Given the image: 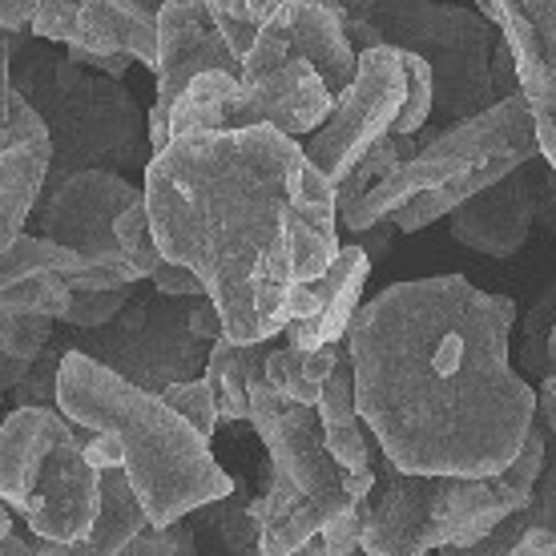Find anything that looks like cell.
Segmentation results:
<instances>
[{"label": "cell", "mask_w": 556, "mask_h": 556, "mask_svg": "<svg viewBox=\"0 0 556 556\" xmlns=\"http://www.w3.org/2000/svg\"><path fill=\"white\" fill-rule=\"evenodd\" d=\"M13 93L37 110L49 134V174L41 194L81 169L146 174L150 166L153 146L134 93L113 77L73 65L65 49H21L13 56Z\"/></svg>", "instance_id": "277c9868"}, {"label": "cell", "mask_w": 556, "mask_h": 556, "mask_svg": "<svg viewBox=\"0 0 556 556\" xmlns=\"http://www.w3.org/2000/svg\"><path fill=\"white\" fill-rule=\"evenodd\" d=\"M235 73H198L169 110V141L190 138V134H223L226 101L235 93Z\"/></svg>", "instance_id": "4316f807"}, {"label": "cell", "mask_w": 556, "mask_h": 556, "mask_svg": "<svg viewBox=\"0 0 556 556\" xmlns=\"http://www.w3.org/2000/svg\"><path fill=\"white\" fill-rule=\"evenodd\" d=\"M395 235H400V230L391 226V218H379L376 226L359 230V242H355V247H359V251L367 254V258H371V266H376V258H383V254H388L391 238H395Z\"/></svg>", "instance_id": "7bdbcfd3"}, {"label": "cell", "mask_w": 556, "mask_h": 556, "mask_svg": "<svg viewBox=\"0 0 556 556\" xmlns=\"http://www.w3.org/2000/svg\"><path fill=\"white\" fill-rule=\"evenodd\" d=\"M41 0H0V28L9 33H25L33 13H37Z\"/></svg>", "instance_id": "ee69618b"}, {"label": "cell", "mask_w": 556, "mask_h": 556, "mask_svg": "<svg viewBox=\"0 0 556 556\" xmlns=\"http://www.w3.org/2000/svg\"><path fill=\"white\" fill-rule=\"evenodd\" d=\"M544 214V174L532 169V162L516 166L488 190L459 202L452 218V238L488 258H513L529 242L532 226Z\"/></svg>", "instance_id": "e0dca14e"}, {"label": "cell", "mask_w": 556, "mask_h": 556, "mask_svg": "<svg viewBox=\"0 0 556 556\" xmlns=\"http://www.w3.org/2000/svg\"><path fill=\"white\" fill-rule=\"evenodd\" d=\"M190 331H194L202 343L223 339V315H218V306L210 303L206 294H198L194 303H190Z\"/></svg>", "instance_id": "b9f144b4"}, {"label": "cell", "mask_w": 556, "mask_h": 556, "mask_svg": "<svg viewBox=\"0 0 556 556\" xmlns=\"http://www.w3.org/2000/svg\"><path fill=\"white\" fill-rule=\"evenodd\" d=\"M343 355V343H331V348L319 351H299V348H275L263 363V379L266 388L282 395L287 404H303L315 407L319 404V391L327 383V376L334 371V363Z\"/></svg>", "instance_id": "484cf974"}, {"label": "cell", "mask_w": 556, "mask_h": 556, "mask_svg": "<svg viewBox=\"0 0 556 556\" xmlns=\"http://www.w3.org/2000/svg\"><path fill=\"white\" fill-rule=\"evenodd\" d=\"M242 73V61L218 33L214 16L206 13L202 0H169L157 9V98L146 113V134H150L153 153L169 146V110L186 85L198 73Z\"/></svg>", "instance_id": "8fae6325"}, {"label": "cell", "mask_w": 556, "mask_h": 556, "mask_svg": "<svg viewBox=\"0 0 556 556\" xmlns=\"http://www.w3.org/2000/svg\"><path fill=\"white\" fill-rule=\"evenodd\" d=\"M440 476L400 472L391 459L379 456L376 488L367 496V520H363L359 553L367 556H431L435 532H431V501H435Z\"/></svg>", "instance_id": "ac0fdd59"}, {"label": "cell", "mask_w": 556, "mask_h": 556, "mask_svg": "<svg viewBox=\"0 0 556 556\" xmlns=\"http://www.w3.org/2000/svg\"><path fill=\"white\" fill-rule=\"evenodd\" d=\"M334 98L306 61H282L270 70L242 73L226 101L223 129H278L287 138H306L327 122Z\"/></svg>", "instance_id": "2e32d148"}, {"label": "cell", "mask_w": 556, "mask_h": 556, "mask_svg": "<svg viewBox=\"0 0 556 556\" xmlns=\"http://www.w3.org/2000/svg\"><path fill=\"white\" fill-rule=\"evenodd\" d=\"M141 186L126 174H110V169H81L65 178L56 190L41 194L37 202V235L70 247V251L98 258V263H126V254L113 238L117 214L141 202Z\"/></svg>", "instance_id": "4fadbf2b"}, {"label": "cell", "mask_w": 556, "mask_h": 556, "mask_svg": "<svg viewBox=\"0 0 556 556\" xmlns=\"http://www.w3.org/2000/svg\"><path fill=\"white\" fill-rule=\"evenodd\" d=\"M0 501L37 541L70 544L101 513V472L85 459V428L56 407H16L0 424Z\"/></svg>", "instance_id": "8992f818"}, {"label": "cell", "mask_w": 556, "mask_h": 556, "mask_svg": "<svg viewBox=\"0 0 556 556\" xmlns=\"http://www.w3.org/2000/svg\"><path fill=\"white\" fill-rule=\"evenodd\" d=\"M49 174V141H16L0 150V254L25 235V223L37 214Z\"/></svg>", "instance_id": "7402d4cb"}, {"label": "cell", "mask_w": 556, "mask_h": 556, "mask_svg": "<svg viewBox=\"0 0 556 556\" xmlns=\"http://www.w3.org/2000/svg\"><path fill=\"white\" fill-rule=\"evenodd\" d=\"M122 556H198L194 532L186 529V520H174V525H146V529L126 544Z\"/></svg>", "instance_id": "d590c367"}, {"label": "cell", "mask_w": 556, "mask_h": 556, "mask_svg": "<svg viewBox=\"0 0 556 556\" xmlns=\"http://www.w3.org/2000/svg\"><path fill=\"white\" fill-rule=\"evenodd\" d=\"M129 4H141L146 13H157V9H162V4H169V0H129Z\"/></svg>", "instance_id": "11a10c76"}, {"label": "cell", "mask_w": 556, "mask_h": 556, "mask_svg": "<svg viewBox=\"0 0 556 556\" xmlns=\"http://www.w3.org/2000/svg\"><path fill=\"white\" fill-rule=\"evenodd\" d=\"M343 28L351 45H359V53L391 45V49L416 53L428 65L431 117L419 134H412L416 146H428L440 129L496 105V93H492L496 25L488 16L459 4H440V0H376L363 21H351Z\"/></svg>", "instance_id": "5b68a950"}, {"label": "cell", "mask_w": 556, "mask_h": 556, "mask_svg": "<svg viewBox=\"0 0 556 556\" xmlns=\"http://www.w3.org/2000/svg\"><path fill=\"white\" fill-rule=\"evenodd\" d=\"M532 529L556 532V456H544V472L532 488V501L525 508H516L508 520H501L496 529L488 532L484 541L468 544V548H435V556H513L516 541Z\"/></svg>", "instance_id": "d4e9b609"}, {"label": "cell", "mask_w": 556, "mask_h": 556, "mask_svg": "<svg viewBox=\"0 0 556 556\" xmlns=\"http://www.w3.org/2000/svg\"><path fill=\"white\" fill-rule=\"evenodd\" d=\"M70 287L65 278L53 275V270H41V275H28L13 287L0 291V311H21V315H45V319H56L70 311Z\"/></svg>", "instance_id": "f1b7e54d"}, {"label": "cell", "mask_w": 556, "mask_h": 556, "mask_svg": "<svg viewBox=\"0 0 556 556\" xmlns=\"http://www.w3.org/2000/svg\"><path fill=\"white\" fill-rule=\"evenodd\" d=\"M504 153H525V157L541 153L525 93H513L476 117H464L456 126L440 129L428 146H419L416 157H407L404 166H395L388 178L376 181L355 206L343 210L339 223L348 226L351 235H359L367 226H376L379 218H388L391 210L404 206L407 198L464 178V174L488 166L492 157H504Z\"/></svg>", "instance_id": "ba28073f"}, {"label": "cell", "mask_w": 556, "mask_h": 556, "mask_svg": "<svg viewBox=\"0 0 556 556\" xmlns=\"http://www.w3.org/2000/svg\"><path fill=\"white\" fill-rule=\"evenodd\" d=\"M282 61H306L323 77L327 93L339 98L355 77L359 53L343 28V13L315 4V0H287L263 21L254 45L242 56V73L270 70Z\"/></svg>", "instance_id": "5bb4252c"}, {"label": "cell", "mask_w": 556, "mask_h": 556, "mask_svg": "<svg viewBox=\"0 0 556 556\" xmlns=\"http://www.w3.org/2000/svg\"><path fill=\"white\" fill-rule=\"evenodd\" d=\"M492 93H496V101L513 98V93H520V81H516L513 53H508V45H504V41H496V49H492Z\"/></svg>", "instance_id": "60d3db41"}, {"label": "cell", "mask_w": 556, "mask_h": 556, "mask_svg": "<svg viewBox=\"0 0 556 556\" xmlns=\"http://www.w3.org/2000/svg\"><path fill=\"white\" fill-rule=\"evenodd\" d=\"M532 126H536V150H541V157L548 162V169L556 174V113H553V117L532 122Z\"/></svg>", "instance_id": "7dc6e473"}, {"label": "cell", "mask_w": 556, "mask_h": 556, "mask_svg": "<svg viewBox=\"0 0 556 556\" xmlns=\"http://www.w3.org/2000/svg\"><path fill=\"white\" fill-rule=\"evenodd\" d=\"M25 33L89 53H122L146 70L157 65V13L129 0H41Z\"/></svg>", "instance_id": "9a60e30c"}, {"label": "cell", "mask_w": 556, "mask_h": 556, "mask_svg": "<svg viewBox=\"0 0 556 556\" xmlns=\"http://www.w3.org/2000/svg\"><path fill=\"white\" fill-rule=\"evenodd\" d=\"M536 416H541L544 431L556 435V371L541 379V391H536Z\"/></svg>", "instance_id": "f6af8a7d"}, {"label": "cell", "mask_w": 556, "mask_h": 556, "mask_svg": "<svg viewBox=\"0 0 556 556\" xmlns=\"http://www.w3.org/2000/svg\"><path fill=\"white\" fill-rule=\"evenodd\" d=\"M56 334V319L45 315H21V311H0V351L16 363H33Z\"/></svg>", "instance_id": "4dcf8cb0"}, {"label": "cell", "mask_w": 556, "mask_h": 556, "mask_svg": "<svg viewBox=\"0 0 556 556\" xmlns=\"http://www.w3.org/2000/svg\"><path fill=\"white\" fill-rule=\"evenodd\" d=\"M363 520H367V501H355L351 508L327 520L319 532L323 541V553L327 556H351L359 553V541H363Z\"/></svg>", "instance_id": "8d00e7d4"}, {"label": "cell", "mask_w": 556, "mask_h": 556, "mask_svg": "<svg viewBox=\"0 0 556 556\" xmlns=\"http://www.w3.org/2000/svg\"><path fill=\"white\" fill-rule=\"evenodd\" d=\"M513 323L508 294L464 275L391 282L367 299L343 343L379 456L412 476L508 468L536 419V391L508 359Z\"/></svg>", "instance_id": "6da1fadb"}, {"label": "cell", "mask_w": 556, "mask_h": 556, "mask_svg": "<svg viewBox=\"0 0 556 556\" xmlns=\"http://www.w3.org/2000/svg\"><path fill=\"white\" fill-rule=\"evenodd\" d=\"M544 218H553V235H556V174L544 169Z\"/></svg>", "instance_id": "681fc988"}, {"label": "cell", "mask_w": 556, "mask_h": 556, "mask_svg": "<svg viewBox=\"0 0 556 556\" xmlns=\"http://www.w3.org/2000/svg\"><path fill=\"white\" fill-rule=\"evenodd\" d=\"M544 456H548V431L536 416L508 468L492 476H440L435 501H431L435 548H444V544L468 548V544L484 541L516 508H525L544 472Z\"/></svg>", "instance_id": "30bf717a"}, {"label": "cell", "mask_w": 556, "mask_h": 556, "mask_svg": "<svg viewBox=\"0 0 556 556\" xmlns=\"http://www.w3.org/2000/svg\"><path fill=\"white\" fill-rule=\"evenodd\" d=\"M251 501L254 496L247 492V484L235 480V488L226 496L186 513L181 520L194 532V544H206L210 556H258L263 525H258Z\"/></svg>", "instance_id": "603a6c76"}, {"label": "cell", "mask_w": 556, "mask_h": 556, "mask_svg": "<svg viewBox=\"0 0 556 556\" xmlns=\"http://www.w3.org/2000/svg\"><path fill=\"white\" fill-rule=\"evenodd\" d=\"M129 294H134V287H122V291H73L70 311L61 315V323L73 327V331L101 327V323H110L113 315L129 303Z\"/></svg>", "instance_id": "e575fe53"}, {"label": "cell", "mask_w": 556, "mask_h": 556, "mask_svg": "<svg viewBox=\"0 0 556 556\" xmlns=\"http://www.w3.org/2000/svg\"><path fill=\"white\" fill-rule=\"evenodd\" d=\"M371 275V258L351 242L339 247V254L331 258V266L323 270L315 282H303L291 291L287 303V343L299 351H319L331 343L348 339V327L359 311L363 287Z\"/></svg>", "instance_id": "d6986e66"}, {"label": "cell", "mask_w": 556, "mask_h": 556, "mask_svg": "<svg viewBox=\"0 0 556 556\" xmlns=\"http://www.w3.org/2000/svg\"><path fill=\"white\" fill-rule=\"evenodd\" d=\"M247 407H251L247 424H254V431L263 435L266 452H270V468L287 476L306 501L355 504V496L343 488V468L334 464L327 444H323L319 412L315 407L287 404L282 395L266 388L263 376L251 379Z\"/></svg>", "instance_id": "7c38bea8"}, {"label": "cell", "mask_w": 556, "mask_h": 556, "mask_svg": "<svg viewBox=\"0 0 556 556\" xmlns=\"http://www.w3.org/2000/svg\"><path fill=\"white\" fill-rule=\"evenodd\" d=\"M371 4H376V0H343V25H351V21H363Z\"/></svg>", "instance_id": "f907efd6"}, {"label": "cell", "mask_w": 556, "mask_h": 556, "mask_svg": "<svg viewBox=\"0 0 556 556\" xmlns=\"http://www.w3.org/2000/svg\"><path fill=\"white\" fill-rule=\"evenodd\" d=\"M190 303L194 299L134 291L110 323L73 334L70 351L101 363L134 388L162 395L169 383H190L206 371L210 343L190 331Z\"/></svg>", "instance_id": "9c48e42d"}, {"label": "cell", "mask_w": 556, "mask_h": 556, "mask_svg": "<svg viewBox=\"0 0 556 556\" xmlns=\"http://www.w3.org/2000/svg\"><path fill=\"white\" fill-rule=\"evenodd\" d=\"M206 4V13L214 16V25L218 33L226 37V45L235 49V56L242 61L247 49L254 45L258 37V28L270 13H275L278 4H287V0H202ZM315 4H327L334 13H343V0H315Z\"/></svg>", "instance_id": "83f0119b"}, {"label": "cell", "mask_w": 556, "mask_h": 556, "mask_svg": "<svg viewBox=\"0 0 556 556\" xmlns=\"http://www.w3.org/2000/svg\"><path fill=\"white\" fill-rule=\"evenodd\" d=\"M315 412H319L323 444H327L334 464H339L343 472H367L379 456H376L371 431L363 428L359 412H355V376H351L348 343H343V355L334 363V371L327 376V383H323Z\"/></svg>", "instance_id": "ffe728a7"}, {"label": "cell", "mask_w": 556, "mask_h": 556, "mask_svg": "<svg viewBox=\"0 0 556 556\" xmlns=\"http://www.w3.org/2000/svg\"><path fill=\"white\" fill-rule=\"evenodd\" d=\"M544 351H548V371H556V327L548 331V348Z\"/></svg>", "instance_id": "db71d44e"}, {"label": "cell", "mask_w": 556, "mask_h": 556, "mask_svg": "<svg viewBox=\"0 0 556 556\" xmlns=\"http://www.w3.org/2000/svg\"><path fill=\"white\" fill-rule=\"evenodd\" d=\"M113 238H117V247H122V254H126V263L134 266L141 278H150L153 270H157L162 251H157V242H153L146 198L117 214V223H113Z\"/></svg>", "instance_id": "f546056e"}, {"label": "cell", "mask_w": 556, "mask_h": 556, "mask_svg": "<svg viewBox=\"0 0 556 556\" xmlns=\"http://www.w3.org/2000/svg\"><path fill=\"white\" fill-rule=\"evenodd\" d=\"M65 351H70V343H56V334H53V343L28 363V371L21 376V383L9 391L16 407H56V371H61Z\"/></svg>", "instance_id": "1f68e13d"}, {"label": "cell", "mask_w": 556, "mask_h": 556, "mask_svg": "<svg viewBox=\"0 0 556 556\" xmlns=\"http://www.w3.org/2000/svg\"><path fill=\"white\" fill-rule=\"evenodd\" d=\"M85 459H89L98 472L122 468V444L113 440L110 431H85Z\"/></svg>", "instance_id": "ab89813d"}, {"label": "cell", "mask_w": 556, "mask_h": 556, "mask_svg": "<svg viewBox=\"0 0 556 556\" xmlns=\"http://www.w3.org/2000/svg\"><path fill=\"white\" fill-rule=\"evenodd\" d=\"M150 287L157 294H166V299H198V294H206L194 270L169 263V258H162V263H157V270L150 275Z\"/></svg>", "instance_id": "74e56055"}, {"label": "cell", "mask_w": 556, "mask_h": 556, "mask_svg": "<svg viewBox=\"0 0 556 556\" xmlns=\"http://www.w3.org/2000/svg\"><path fill=\"white\" fill-rule=\"evenodd\" d=\"M556 327V275L548 278V287L541 291L536 306L529 311V319H525V367H529V376H548V331Z\"/></svg>", "instance_id": "d6a6232c"}, {"label": "cell", "mask_w": 556, "mask_h": 556, "mask_svg": "<svg viewBox=\"0 0 556 556\" xmlns=\"http://www.w3.org/2000/svg\"><path fill=\"white\" fill-rule=\"evenodd\" d=\"M56 412L85 431H110L122 444V472L157 529L235 488L206 435L169 412L162 395L134 388L77 351H65L56 371Z\"/></svg>", "instance_id": "3957f363"}, {"label": "cell", "mask_w": 556, "mask_h": 556, "mask_svg": "<svg viewBox=\"0 0 556 556\" xmlns=\"http://www.w3.org/2000/svg\"><path fill=\"white\" fill-rule=\"evenodd\" d=\"M28 371V363H16V359H9L4 351H0V400L9 395V391L21 383V376Z\"/></svg>", "instance_id": "c3c4849f"}, {"label": "cell", "mask_w": 556, "mask_h": 556, "mask_svg": "<svg viewBox=\"0 0 556 556\" xmlns=\"http://www.w3.org/2000/svg\"><path fill=\"white\" fill-rule=\"evenodd\" d=\"M513 556H556V532L548 529H532L516 541Z\"/></svg>", "instance_id": "bcb514c9"}, {"label": "cell", "mask_w": 556, "mask_h": 556, "mask_svg": "<svg viewBox=\"0 0 556 556\" xmlns=\"http://www.w3.org/2000/svg\"><path fill=\"white\" fill-rule=\"evenodd\" d=\"M28 553H33V544H25L16 532H9V536L0 541V556H28Z\"/></svg>", "instance_id": "816d5d0a"}, {"label": "cell", "mask_w": 556, "mask_h": 556, "mask_svg": "<svg viewBox=\"0 0 556 556\" xmlns=\"http://www.w3.org/2000/svg\"><path fill=\"white\" fill-rule=\"evenodd\" d=\"M141 194L162 258L194 270L235 343L278 339L291 291L339 254L334 186L278 129L174 138Z\"/></svg>", "instance_id": "7a4b0ae2"}, {"label": "cell", "mask_w": 556, "mask_h": 556, "mask_svg": "<svg viewBox=\"0 0 556 556\" xmlns=\"http://www.w3.org/2000/svg\"><path fill=\"white\" fill-rule=\"evenodd\" d=\"M25 49V33H9L0 28V126L9 113V93H13V56Z\"/></svg>", "instance_id": "f35d334b"}, {"label": "cell", "mask_w": 556, "mask_h": 556, "mask_svg": "<svg viewBox=\"0 0 556 556\" xmlns=\"http://www.w3.org/2000/svg\"><path fill=\"white\" fill-rule=\"evenodd\" d=\"M275 351V339H263V343H235V339H214L206 355V379L210 395H214V407H218V419L226 424H247L251 407H247V388H251L254 376H263L266 355Z\"/></svg>", "instance_id": "cb8c5ba5"}, {"label": "cell", "mask_w": 556, "mask_h": 556, "mask_svg": "<svg viewBox=\"0 0 556 556\" xmlns=\"http://www.w3.org/2000/svg\"><path fill=\"white\" fill-rule=\"evenodd\" d=\"M9 532H13V516H9V504L0 501V541H4Z\"/></svg>", "instance_id": "f5cc1de1"}, {"label": "cell", "mask_w": 556, "mask_h": 556, "mask_svg": "<svg viewBox=\"0 0 556 556\" xmlns=\"http://www.w3.org/2000/svg\"><path fill=\"white\" fill-rule=\"evenodd\" d=\"M431 117V73L416 53L376 45L355 61V77L334 98L323 122L303 146V157L323 178L339 181L363 153L388 134L412 138Z\"/></svg>", "instance_id": "52a82bcc"}, {"label": "cell", "mask_w": 556, "mask_h": 556, "mask_svg": "<svg viewBox=\"0 0 556 556\" xmlns=\"http://www.w3.org/2000/svg\"><path fill=\"white\" fill-rule=\"evenodd\" d=\"M150 520L141 513L138 496L129 488L126 472L122 468H110L101 472V513L93 520V529L85 532L81 541L70 544H53V541H37L28 556H122L126 544L146 529Z\"/></svg>", "instance_id": "44dd1931"}, {"label": "cell", "mask_w": 556, "mask_h": 556, "mask_svg": "<svg viewBox=\"0 0 556 556\" xmlns=\"http://www.w3.org/2000/svg\"><path fill=\"white\" fill-rule=\"evenodd\" d=\"M162 404L169 407V412H178L190 428L198 431V435H214V428L223 424L218 419V407H214V395H210L206 379H190V383H169L166 391H162Z\"/></svg>", "instance_id": "836d02e7"}]
</instances>
